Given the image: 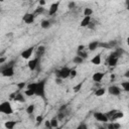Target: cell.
Segmentation results:
<instances>
[{
	"label": "cell",
	"instance_id": "1",
	"mask_svg": "<svg viewBox=\"0 0 129 129\" xmlns=\"http://www.w3.org/2000/svg\"><path fill=\"white\" fill-rule=\"evenodd\" d=\"M34 94L42 99L45 98V80H41L39 82H36Z\"/></svg>",
	"mask_w": 129,
	"mask_h": 129
},
{
	"label": "cell",
	"instance_id": "2",
	"mask_svg": "<svg viewBox=\"0 0 129 129\" xmlns=\"http://www.w3.org/2000/svg\"><path fill=\"white\" fill-rule=\"evenodd\" d=\"M105 114H106L108 120L111 121V122H115L117 119H120V118H122L124 116V114H123L122 111H119V110H116V109L110 110V111H108Z\"/></svg>",
	"mask_w": 129,
	"mask_h": 129
},
{
	"label": "cell",
	"instance_id": "3",
	"mask_svg": "<svg viewBox=\"0 0 129 129\" xmlns=\"http://www.w3.org/2000/svg\"><path fill=\"white\" fill-rule=\"evenodd\" d=\"M0 112L5 115H11L13 113V108L8 101H4L0 104Z\"/></svg>",
	"mask_w": 129,
	"mask_h": 129
},
{
	"label": "cell",
	"instance_id": "4",
	"mask_svg": "<svg viewBox=\"0 0 129 129\" xmlns=\"http://www.w3.org/2000/svg\"><path fill=\"white\" fill-rule=\"evenodd\" d=\"M71 71H72V69H70L68 67H63V68H61V69H59V70H57L55 72L56 78H60L61 80L67 79V78H70Z\"/></svg>",
	"mask_w": 129,
	"mask_h": 129
},
{
	"label": "cell",
	"instance_id": "5",
	"mask_svg": "<svg viewBox=\"0 0 129 129\" xmlns=\"http://www.w3.org/2000/svg\"><path fill=\"white\" fill-rule=\"evenodd\" d=\"M1 74L3 77L10 78L14 75V67H7L5 64L1 66Z\"/></svg>",
	"mask_w": 129,
	"mask_h": 129
},
{
	"label": "cell",
	"instance_id": "6",
	"mask_svg": "<svg viewBox=\"0 0 129 129\" xmlns=\"http://www.w3.org/2000/svg\"><path fill=\"white\" fill-rule=\"evenodd\" d=\"M94 118L97 121L102 122V123H107L109 121L108 118H107V116H106V114L105 113H102V112H95L94 113Z\"/></svg>",
	"mask_w": 129,
	"mask_h": 129
},
{
	"label": "cell",
	"instance_id": "7",
	"mask_svg": "<svg viewBox=\"0 0 129 129\" xmlns=\"http://www.w3.org/2000/svg\"><path fill=\"white\" fill-rule=\"evenodd\" d=\"M35 15L33 13H25L22 17V20L26 23V24H31L34 22V19H35Z\"/></svg>",
	"mask_w": 129,
	"mask_h": 129
},
{
	"label": "cell",
	"instance_id": "8",
	"mask_svg": "<svg viewBox=\"0 0 129 129\" xmlns=\"http://www.w3.org/2000/svg\"><path fill=\"white\" fill-rule=\"evenodd\" d=\"M39 60H40L39 57H34V58L30 59V60L28 61V64H27V66H28V69H29L30 71H34V70L38 67Z\"/></svg>",
	"mask_w": 129,
	"mask_h": 129
},
{
	"label": "cell",
	"instance_id": "9",
	"mask_svg": "<svg viewBox=\"0 0 129 129\" xmlns=\"http://www.w3.org/2000/svg\"><path fill=\"white\" fill-rule=\"evenodd\" d=\"M59 4H60V2L57 1V2H54V3H52L50 5V7L48 8V15L49 16H52V15H54L57 12V9L59 7Z\"/></svg>",
	"mask_w": 129,
	"mask_h": 129
},
{
	"label": "cell",
	"instance_id": "10",
	"mask_svg": "<svg viewBox=\"0 0 129 129\" xmlns=\"http://www.w3.org/2000/svg\"><path fill=\"white\" fill-rule=\"evenodd\" d=\"M33 50H34V47H33V46H30V47L24 49V50L21 52V57L24 58V59H28V58L32 55Z\"/></svg>",
	"mask_w": 129,
	"mask_h": 129
},
{
	"label": "cell",
	"instance_id": "11",
	"mask_svg": "<svg viewBox=\"0 0 129 129\" xmlns=\"http://www.w3.org/2000/svg\"><path fill=\"white\" fill-rule=\"evenodd\" d=\"M108 92H109L110 95H113V96H119L120 93H121V89H120V87L113 85V86H110V87L108 88Z\"/></svg>",
	"mask_w": 129,
	"mask_h": 129
},
{
	"label": "cell",
	"instance_id": "12",
	"mask_svg": "<svg viewBox=\"0 0 129 129\" xmlns=\"http://www.w3.org/2000/svg\"><path fill=\"white\" fill-rule=\"evenodd\" d=\"M104 76H105L104 73L97 72V73H95V74L92 76V79H93V81H94L95 83H101L102 80H103V78H104Z\"/></svg>",
	"mask_w": 129,
	"mask_h": 129
},
{
	"label": "cell",
	"instance_id": "13",
	"mask_svg": "<svg viewBox=\"0 0 129 129\" xmlns=\"http://www.w3.org/2000/svg\"><path fill=\"white\" fill-rule=\"evenodd\" d=\"M11 98H12V99H14V101H16V102H21V103L25 102L24 95H23V94H21V93L13 94V95H11Z\"/></svg>",
	"mask_w": 129,
	"mask_h": 129
},
{
	"label": "cell",
	"instance_id": "14",
	"mask_svg": "<svg viewBox=\"0 0 129 129\" xmlns=\"http://www.w3.org/2000/svg\"><path fill=\"white\" fill-rule=\"evenodd\" d=\"M99 43H100V41H98V40L91 41V42L89 43V45H88L89 50H90V51H94V50H96V49L99 47Z\"/></svg>",
	"mask_w": 129,
	"mask_h": 129
},
{
	"label": "cell",
	"instance_id": "15",
	"mask_svg": "<svg viewBox=\"0 0 129 129\" xmlns=\"http://www.w3.org/2000/svg\"><path fill=\"white\" fill-rule=\"evenodd\" d=\"M91 23V16H84V18L81 21V27H88V25Z\"/></svg>",
	"mask_w": 129,
	"mask_h": 129
},
{
	"label": "cell",
	"instance_id": "16",
	"mask_svg": "<svg viewBox=\"0 0 129 129\" xmlns=\"http://www.w3.org/2000/svg\"><path fill=\"white\" fill-rule=\"evenodd\" d=\"M106 128L107 129H120L121 125L118 122H110L106 124Z\"/></svg>",
	"mask_w": 129,
	"mask_h": 129
},
{
	"label": "cell",
	"instance_id": "17",
	"mask_svg": "<svg viewBox=\"0 0 129 129\" xmlns=\"http://www.w3.org/2000/svg\"><path fill=\"white\" fill-rule=\"evenodd\" d=\"M16 125V121H13V120H10V121H6L4 123V126L6 129H13Z\"/></svg>",
	"mask_w": 129,
	"mask_h": 129
},
{
	"label": "cell",
	"instance_id": "18",
	"mask_svg": "<svg viewBox=\"0 0 129 129\" xmlns=\"http://www.w3.org/2000/svg\"><path fill=\"white\" fill-rule=\"evenodd\" d=\"M44 51H45V47H44L43 45H39V46L37 47V51H36V57H39V58H40V57L43 55Z\"/></svg>",
	"mask_w": 129,
	"mask_h": 129
},
{
	"label": "cell",
	"instance_id": "19",
	"mask_svg": "<svg viewBox=\"0 0 129 129\" xmlns=\"http://www.w3.org/2000/svg\"><path fill=\"white\" fill-rule=\"evenodd\" d=\"M50 25H51V22H50V20H48V19H44V20H42V21L40 22V26H41L43 29L49 28Z\"/></svg>",
	"mask_w": 129,
	"mask_h": 129
},
{
	"label": "cell",
	"instance_id": "20",
	"mask_svg": "<svg viewBox=\"0 0 129 129\" xmlns=\"http://www.w3.org/2000/svg\"><path fill=\"white\" fill-rule=\"evenodd\" d=\"M91 62H92L93 64H96V66L100 64V63H101V54H97V55H95V56L91 59Z\"/></svg>",
	"mask_w": 129,
	"mask_h": 129
},
{
	"label": "cell",
	"instance_id": "21",
	"mask_svg": "<svg viewBox=\"0 0 129 129\" xmlns=\"http://www.w3.org/2000/svg\"><path fill=\"white\" fill-rule=\"evenodd\" d=\"M34 110H35V106H34L33 104H30V105H28L27 108H26V113H27L29 116H31V115L34 113Z\"/></svg>",
	"mask_w": 129,
	"mask_h": 129
},
{
	"label": "cell",
	"instance_id": "22",
	"mask_svg": "<svg viewBox=\"0 0 129 129\" xmlns=\"http://www.w3.org/2000/svg\"><path fill=\"white\" fill-rule=\"evenodd\" d=\"M105 92H106V89H104V88H98V89L95 91V95H96L97 97H102V96L105 94Z\"/></svg>",
	"mask_w": 129,
	"mask_h": 129
},
{
	"label": "cell",
	"instance_id": "23",
	"mask_svg": "<svg viewBox=\"0 0 129 129\" xmlns=\"http://www.w3.org/2000/svg\"><path fill=\"white\" fill-rule=\"evenodd\" d=\"M49 121H50V126H51V128H56V127H59V126H58V119H57L56 117H54V118L50 119Z\"/></svg>",
	"mask_w": 129,
	"mask_h": 129
},
{
	"label": "cell",
	"instance_id": "24",
	"mask_svg": "<svg viewBox=\"0 0 129 129\" xmlns=\"http://www.w3.org/2000/svg\"><path fill=\"white\" fill-rule=\"evenodd\" d=\"M43 12H44V8H43V7H41V6H38V7H36V8H35V10H34L33 14H34L35 16H37V15L42 14Z\"/></svg>",
	"mask_w": 129,
	"mask_h": 129
},
{
	"label": "cell",
	"instance_id": "25",
	"mask_svg": "<svg viewBox=\"0 0 129 129\" xmlns=\"http://www.w3.org/2000/svg\"><path fill=\"white\" fill-rule=\"evenodd\" d=\"M121 87L123 89V91L129 93V81H126V82H122L121 83Z\"/></svg>",
	"mask_w": 129,
	"mask_h": 129
},
{
	"label": "cell",
	"instance_id": "26",
	"mask_svg": "<svg viewBox=\"0 0 129 129\" xmlns=\"http://www.w3.org/2000/svg\"><path fill=\"white\" fill-rule=\"evenodd\" d=\"M73 61H74V63H76V64H81V63L84 61V58H82V57L79 56V55H76V56L73 58Z\"/></svg>",
	"mask_w": 129,
	"mask_h": 129
},
{
	"label": "cell",
	"instance_id": "27",
	"mask_svg": "<svg viewBox=\"0 0 129 129\" xmlns=\"http://www.w3.org/2000/svg\"><path fill=\"white\" fill-rule=\"evenodd\" d=\"M77 55H79V56H81L82 58H87L88 57V53H87V51H85V49H83V50H78V54Z\"/></svg>",
	"mask_w": 129,
	"mask_h": 129
},
{
	"label": "cell",
	"instance_id": "28",
	"mask_svg": "<svg viewBox=\"0 0 129 129\" xmlns=\"http://www.w3.org/2000/svg\"><path fill=\"white\" fill-rule=\"evenodd\" d=\"M93 14V9L92 8H89V7H86L84 9V15L85 16H91Z\"/></svg>",
	"mask_w": 129,
	"mask_h": 129
},
{
	"label": "cell",
	"instance_id": "29",
	"mask_svg": "<svg viewBox=\"0 0 129 129\" xmlns=\"http://www.w3.org/2000/svg\"><path fill=\"white\" fill-rule=\"evenodd\" d=\"M83 84H84V83L82 82V83H79L78 85H76V86H75V87L73 88V89H74V92L78 93V92H79V91H80V90L82 89V87H83Z\"/></svg>",
	"mask_w": 129,
	"mask_h": 129
},
{
	"label": "cell",
	"instance_id": "30",
	"mask_svg": "<svg viewBox=\"0 0 129 129\" xmlns=\"http://www.w3.org/2000/svg\"><path fill=\"white\" fill-rule=\"evenodd\" d=\"M24 95H25V96H27V97H32V96H34L35 94H34V92H33V91H31V90L25 89V91H24Z\"/></svg>",
	"mask_w": 129,
	"mask_h": 129
},
{
	"label": "cell",
	"instance_id": "31",
	"mask_svg": "<svg viewBox=\"0 0 129 129\" xmlns=\"http://www.w3.org/2000/svg\"><path fill=\"white\" fill-rule=\"evenodd\" d=\"M35 121H36V125H39L42 121H43V116L41 115H38L36 118H35Z\"/></svg>",
	"mask_w": 129,
	"mask_h": 129
},
{
	"label": "cell",
	"instance_id": "32",
	"mask_svg": "<svg viewBox=\"0 0 129 129\" xmlns=\"http://www.w3.org/2000/svg\"><path fill=\"white\" fill-rule=\"evenodd\" d=\"M99 47H105V48H111L109 45V42H100Z\"/></svg>",
	"mask_w": 129,
	"mask_h": 129
},
{
	"label": "cell",
	"instance_id": "33",
	"mask_svg": "<svg viewBox=\"0 0 129 129\" xmlns=\"http://www.w3.org/2000/svg\"><path fill=\"white\" fill-rule=\"evenodd\" d=\"M26 86H27V85H26L24 82H21V83H18V84H17V88H18V90H22V89H24Z\"/></svg>",
	"mask_w": 129,
	"mask_h": 129
},
{
	"label": "cell",
	"instance_id": "34",
	"mask_svg": "<svg viewBox=\"0 0 129 129\" xmlns=\"http://www.w3.org/2000/svg\"><path fill=\"white\" fill-rule=\"evenodd\" d=\"M76 76H77V71H76L75 69H72V71H71V75H70V78H71V79H74V78H76Z\"/></svg>",
	"mask_w": 129,
	"mask_h": 129
},
{
	"label": "cell",
	"instance_id": "35",
	"mask_svg": "<svg viewBox=\"0 0 129 129\" xmlns=\"http://www.w3.org/2000/svg\"><path fill=\"white\" fill-rule=\"evenodd\" d=\"M95 26H96V24H95L94 22H92V21H91V23L88 25V28H89V29H94V28H95Z\"/></svg>",
	"mask_w": 129,
	"mask_h": 129
},
{
	"label": "cell",
	"instance_id": "36",
	"mask_svg": "<svg viewBox=\"0 0 129 129\" xmlns=\"http://www.w3.org/2000/svg\"><path fill=\"white\" fill-rule=\"evenodd\" d=\"M77 129H87V126H86V124H81V125H79L78 127H77Z\"/></svg>",
	"mask_w": 129,
	"mask_h": 129
},
{
	"label": "cell",
	"instance_id": "37",
	"mask_svg": "<svg viewBox=\"0 0 129 129\" xmlns=\"http://www.w3.org/2000/svg\"><path fill=\"white\" fill-rule=\"evenodd\" d=\"M75 6H76V3H75V2H70V3H69V8H70V9L74 8Z\"/></svg>",
	"mask_w": 129,
	"mask_h": 129
},
{
	"label": "cell",
	"instance_id": "38",
	"mask_svg": "<svg viewBox=\"0 0 129 129\" xmlns=\"http://www.w3.org/2000/svg\"><path fill=\"white\" fill-rule=\"evenodd\" d=\"M45 127L46 128H48V129H50L51 128V126H50V121H45Z\"/></svg>",
	"mask_w": 129,
	"mask_h": 129
},
{
	"label": "cell",
	"instance_id": "39",
	"mask_svg": "<svg viewBox=\"0 0 129 129\" xmlns=\"http://www.w3.org/2000/svg\"><path fill=\"white\" fill-rule=\"evenodd\" d=\"M45 3H46L45 1H43V0H41V1H39V3H38V4H39V6H41V7H43V5H45Z\"/></svg>",
	"mask_w": 129,
	"mask_h": 129
},
{
	"label": "cell",
	"instance_id": "40",
	"mask_svg": "<svg viewBox=\"0 0 129 129\" xmlns=\"http://www.w3.org/2000/svg\"><path fill=\"white\" fill-rule=\"evenodd\" d=\"M124 77H125V78H127V79H129V70H127V71L125 72V74H124Z\"/></svg>",
	"mask_w": 129,
	"mask_h": 129
},
{
	"label": "cell",
	"instance_id": "41",
	"mask_svg": "<svg viewBox=\"0 0 129 129\" xmlns=\"http://www.w3.org/2000/svg\"><path fill=\"white\" fill-rule=\"evenodd\" d=\"M55 83L56 84H61V79L60 78H56L55 79Z\"/></svg>",
	"mask_w": 129,
	"mask_h": 129
},
{
	"label": "cell",
	"instance_id": "42",
	"mask_svg": "<svg viewBox=\"0 0 129 129\" xmlns=\"http://www.w3.org/2000/svg\"><path fill=\"white\" fill-rule=\"evenodd\" d=\"M5 59H6V58H5L4 56H2V57L0 58V64H3V62L5 61Z\"/></svg>",
	"mask_w": 129,
	"mask_h": 129
},
{
	"label": "cell",
	"instance_id": "43",
	"mask_svg": "<svg viewBox=\"0 0 129 129\" xmlns=\"http://www.w3.org/2000/svg\"><path fill=\"white\" fill-rule=\"evenodd\" d=\"M97 129H107V128H106V126H98Z\"/></svg>",
	"mask_w": 129,
	"mask_h": 129
},
{
	"label": "cell",
	"instance_id": "44",
	"mask_svg": "<svg viewBox=\"0 0 129 129\" xmlns=\"http://www.w3.org/2000/svg\"><path fill=\"white\" fill-rule=\"evenodd\" d=\"M126 8H127V10L129 11V1L126 2Z\"/></svg>",
	"mask_w": 129,
	"mask_h": 129
},
{
	"label": "cell",
	"instance_id": "45",
	"mask_svg": "<svg viewBox=\"0 0 129 129\" xmlns=\"http://www.w3.org/2000/svg\"><path fill=\"white\" fill-rule=\"evenodd\" d=\"M115 79V76L114 75H111V80H114Z\"/></svg>",
	"mask_w": 129,
	"mask_h": 129
},
{
	"label": "cell",
	"instance_id": "46",
	"mask_svg": "<svg viewBox=\"0 0 129 129\" xmlns=\"http://www.w3.org/2000/svg\"><path fill=\"white\" fill-rule=\"evenodd\" d=\"M126 40H127V44H128V46H129V37H127Z\"/></svg>",
	"mask_w": 129,
	"mask_h": 129
},
{
	"label": "cell",
	"instance_id": "47",
	"mask_svg": "<svg viewBox=\"0 0 129 129\" xmlns=\"http://www.w3.org/2000/svg\"><path fill=\"white\" fill-rule=\"evenodd\" d=\"M50 129H61L60 127H56V128H50Z\"/></svg>",
	"mask_w": 129,
	"mask_h": 129
}]
</instances>
